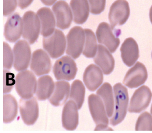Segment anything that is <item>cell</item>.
<instances>
[{"label": "cell", "instance_id": "cell-25", "mask_svg": "<svg viewBox=\"0 0 152 133\" xmlns=\"http://www.w3.org/2000/svg\"><path fill=\"white\" fill-rule=\"evenodd\" d=\"M54 88V84L52 78L45 75L38 78L36 96L39 100H45L52 94Z\"/></svg>", "mask_w": 152, "mask_h": 133}, {"label": "cell", "instance_id": "cell-17", "mask_svg": "<svg viewBox=\"0 0 152 133\" xmlns=\"http://www.w3.org/2000/svg\"><path fill=\"white\" fill-rule=\"evenodd\" d=\"M79 116L77 108L72 100L68 101L64 105L62 114L63 127L68 130L76 129L78 124Z\"/></svg>", "mask_w": 152, "mask_h": 133}, {"label": "cell", "instance_id": "cell-20", "mask_svg": "<svg viewBox=\"0 0 152 133\" xmlns=\"http://www.w3.org/2000/svg\"><path fill=\"white\" fill-rule=\"evenodd\" d=\"M94 60L104 74H109L113 70L115 65L114 58L107 49L103 45H98L97 53Z\"/></svg>", "mask_w": 152, "mask_h": 133}, {"label": "cell", "instance_id": "cell-22", "mask_svg": "<svg viewBox=\"0 0 152 133\" xmlns=\"http://www.w3.org/2000/svg\"><path fill=\"white\" fill-rule=\"evenodd\" d=\"M53 93L49 99L53 105L58 106L63 104L67 99L69 94L70 85L64 81L56 82Z\"/></svg>", "mask_w": 152, "mask_h": 133}, {"label": "cell", "instance_id": "cell-4", "mask_svg": "<svg viewBox=\"0 0 152 133\" xmlns=\"http://www.w3.org/2000/svg\"><path fill=\"white\" fill-rule=\"evenodd\" d=\"M44 49L53 58H57L64 53L66 46V40L63 33L56 29L50 36L43 39Z\"/></svg>", "mask_w": 152, "mask_h": 133}, {"label": "cell", "instance_id": "cell-8", "mask_svg": "<svg viewBox=\"0 0 152 133\" xmlns=\"http://www.w3.org/2000/svg\"><path fill=\"white\" fill-rule=\"evenodd\" d=\"M12 51L15 69L20 72L26 70L29 66L31 55L28 42L23 40L18 41L15 45Z\"/></svg>", "mask_w": 152, "mask_h": 133}, {"label": "cell", "instance_id": "cell-21", "mask_svg": "<svg viewBox=\"0 0 152 133\" xmlns=\"http://www.w3.org/2000/svg\"><path fill=\"white\" fill-rule=\"evenodd\" d=\"M37 15L41 26V34L45 37L51 35L54 31L55 20L53 14L48 7H43L38 10Z\"/></svg>", "mask_w": 152, "mask_h": 133}, {"label": "cell", "instance_id": "cell-34", "mask_svg": "<svg viewBox=\"0 0 152 133\" xmlns=\"http://www.w3.org/2000/svg\"><path fill=\"white\" fill-rule=\"evenodd\" d=\"M32 1V0H18V6L23 9L29 6Z\"/></svg>", "mask_w": 152, "mask_h": 133}, {"label": "cell", "instance_id": "cell-35", "mask_svg": "<svg viewBox=\"0 0 152 133\" xmlns=\"http://www.w3.org/2000/svg\"><path fill=\"white\" fill-rule=\"evenodd\" d=\"M44 3L47 4V5H50V4H52L55 1H42Z\"/></svg>", "mask_w": 152, "mask_h": 133}, {"label": "cell", "instance_id": "cell-2", "mask_svg": "<svg viewBox=\"0 0 152 133\" xmlns=\"http://www.w3.org/2000/svg\"><path fill=\"white\" fill-rule=\"evenodd\" d=\"M115 99V109L113 115L110 119V124L115 126L124 119L127 111L129 97L127 89L120 83L113 87Z\"/></svg>", "mask_w": 152, "mask_h": 133}, {"label": "cell", "instance_id": "cell-32", "mask_svg": "<svg viewBox=\"0 0 152 133\" xmlns=\"http://www.w3.org/2000/svg\"><path fill=\"white\" fill-rule=\"evenodd\" d=\"M91 13L97 14L102 12L105 8V0H89Z\"/></svg>", "mask_w": 152, "mask_h": 133}, {"label": "cell", "instance_id": "cell-24", "mask_svg": "<svg viewBox=\"0 0 152 133\" xmlns=\"http://www.w3.org/2000/svg\"><path fill=\"white\" fill-rule=\"evenodd\" d=\"M70 5L74 21L78 24H82L85 22L89 15V8L88 1L71 0Z\"/></svg>", "mask_w": 152, "mask_h": 133}, {"label": "cell", "instance_id": "cell-23", "mask_svg": "<svg viewBox=\"0 0 152 133\" xmlns=\"http://www.w3.org/2000/svg\"><path fill=\"white\" fill-rule=\"evenodd\" d=\"M18 103L14 97L10 94L3 96V122L9 123L15 118L18 113Z\"/></svg>", "mask_w": 152, "mask_h": 133}, {"label": "cell", "instance_id": "cell-31", "mask_svg": "<svg viewBox=\"0 0 152 133\" xmlns=\"http://www.w3.org/2000/svg\"><path fill=\"white\" fill-rule=\"evenodd\" d=\"M14 75L8 70H3V93L5 94L10 92L15 84Z\"/></svg>", "mask_w": 152, "mask_h": 133}, {"label": "cell", "instance_id": "cell-18", "mask_svg": "<svg viewBox=\"0 0 152 133\" xmlns=\"http://www.w3.org/2000/svg\"><path fill=\"white\" fill-rule=\"evenodd\" d=\"M120 50L123 61L127 66L133 65L139 57L138 45L132 37L128 38L124 40Z\"/></svg>", "mask_w": 152, "mask_h": 133}, {"label": "cell", "instance_id": "cell-29", "mask_svg": "<svg viewBox=\"0 0 152 133\" xmlns=\"http://www.w3.org/2000/svg\"><path fill=\"white\" fill-rule=\"evenodd\" d=\"M152 119L151 115L147 112L141 113L138 117L135 125L136 131H151Z\"/></svg>", "mask_w": 152, "mask_h": 133}, {"label": "cell", "instance_id": "cell-9", "mask_svg": "<svg viewBox=\"0 0 152 133\" xmlns=\"http://www.w3.org/2000/svg\"><path fill=\"white\" fill-rule=\"evenodd\" d=\"M129 4L126 1L119 0L112 4L108 14L111 28L113 30L116 25H121L128 20L130 15Z\"/></svg>", "mask_w": 152, "mask_h": 133}, {"label": "cell", "instance_id": "cell-30", "mask_svg": "<svg viewBox=\"0 0 152 133\" xmlns=\"http://www.w3.org/2000/svg\"><path fill=\"white\" fill-rule=\"evenodd\" d=\"M14 56L9 45L6 42L3 43V67L4 69H10L13 63Z\"/></svg>", "mask_w": 152, "mask_h": 133}, {"label": "cell", "instance_id": "cell-19", "mask_svg": "<svg viewBox=\"0 0 152 133\" xmlns=\"http://www.w3.org/2000/svg\"><path fill=\"white\" fill-rule=\"evenodd\" d=\"M83 79L87 88L90 91H94L102 83L103 76L99 67L94 64H91L85 69Z\"/></svg>", "mask_w": 152, "mask_h": 133}, {"label": "cell", "instance_id": "cell-7", "mask_svg": "<svg viewBox=\"0 0 152 133\" xmlns=\"http://www.w3.org/2000/svg\"><path fill=\"white\" fill-rule=\"evenodd\" d=\"M23 22V37L30 44L37 39L40 29V23L37 15L34 12L28 11L24 14Z\"/></svg>", "mask_w": 152, "mask_h": 133}, {"label": "cell", "instance_id": "cell-5", "mask_svg": "<svg viewBox=\"0 0 152 133\" xmlns=\"http://www.w3.org/2000/svg\"><path fill=\"white\" fill-rule=\"evenodd\" d=\"M67 54L74 59L77 58L83 50L85 39L84 30L82 27L75 26L72 28L66 36Z\"/></svg>", "mask_w": 152, "mask_h": 133}, {"label": "cell", "instance_id": "cell-6", "mask_svg": "<svg viewBox=\"0 0 152 133\" xmlns=\"http://www.w3.org/2000/svg\"><path fill=\"white\" fill-rule=\"evenodd\" d=\"M77 68L74 61L70 57L65 56L57 60L53 68L54 75L57 80L69 81L74 78Z\"/></svg>", "mask_w": 152, "mask_h": 133}, {"label": "cell", "instance_id": "cell-11", "mask_svg": "<svg viewBox=\"0 0 152 133\" xmlns=\"http://www.w3.org/2000/svg\"><path fill=\"white\" fill-rule=\"evenodd\" d=\"M20 114L24 123L31 125L34 124L39 116V106L35 97L24 99L21 98L19 101Z\"/></svg>", "mask_w": 152, "mask_h": 133}, {"label": "cell", "instance_id": "cell-3", "mask_svg": "<svg viewBox=\"0 0 152 133\" xmlns=\"http://www.w3.org/2000/svg\"><path fill=\"white\" fill-rule=\"evenodd\" d=\"M16 91L22 99H27L33 96L37 87L36 77L31 71L25 70L20 71L15 78Z\"/></svg>", "mask_w": 152, "mask_h": 133}, {"label": "cell", "instance_id": "cell-10", "mask_svg": "<svg viewBox=\"0 0 152 133\" xmlns=\"http://www.w3.org/2000/svg\"><path fill=\"white\" fill-rule=\"evenodd\" d=\"M151 97V91L147 86L140 87L135 91L131 99L128 111L139 113L145 110L149 106Z\"/></svg>", "mask_w": 152, "mask_h": 133}, {"label": "cell", "instance_id": "cell-13", "mask_svg": "<svg viewBox=\"0 0 152 133\" xmlns=\"http://www.w3.org/2000/svg\"><path fill=\"white\" fill-rule=\"evenodd\" d=\"M111 30L108 23L102 22L99 24L96 34L98 42L104 45L113 53L119 45L120 40L115 36Z\"/></svg>", "mask_w": 152, "mask_h": 133}, {"label": "cell", "instance_id": "cell-12", "mask_svg": "<svg viewBox=\"0 0 152 133\" xmlns=\"http://www.w3.org/2000/svg\"><path fill=\"white\" fill-rule=\"evenodd\" d=\"M147 77L146 67L142 63L138 61L128 71L123 83L130 88H137L144 83Z\"/></svg>", "mask_w": 152, "mask_h": 133}, {"label": "cell", "instance_id": "cell-16", "mask_svg": "<svg viewBox=\"0 0 152 133\" xmlns=\"http://www.w3.org/2000/svg\"><path fill=\"white\" fill-rule=\"evenodd\" d=\"M52 9L56 18L57 26L61 29L68 28L73 18L68 4L65 1H59L54 4Z\"/></svg>", "mask_w": 152, "mask_h": 133}, {"label": "cell", "instance_id": "cell-28", "mask_svg": "<svg viewBox=\"0 0 152 133\" xmlns=\"http://www.w3.org/2000/svg\"><path fill=\"white\" fill-rule=\"evenodd\" d=\"M85 42L83 54L86 57L93 58L96 55L97 48L96 40L94 33L91 29H85Z\"/></svg>", "mask_w": 152, "mask_h": 133}, {"label": "cell", "instance_id": "cell-14", "mask_svg": "<svg viewBox=\"0 0 152 133\" xmlns=\"http://www.w3.org/2000/svg\"><path fill=\"white\" fill-rule=\"evenodd\" d=\"M30 69L37 76L48 74L51 68L50 58L47 53L41 49L33 53Z\"/></svg>", "mask_w": 152, "mask_h": 133}, {"label": "cell", "instance_id": "cell-15", "mask_svg": "<svg viewBox=\"0 0 152 133\" xmlns=\"http://www.w3.org/2000/svg\"><path fill=\"white\" fill-rule=\"evenodd\" d=\"M22 19L17 13L12 15L8 19L4 26V34L6 39L9 42L16 41L22 34Z\"/></svg>", "mask_w": 152, "mask_h": 133}, {"label": "cell", "instance_id": "cell-33", "mask_svg": "<svg viewBox=\"0 0 152 133\" xmlns=\"http://www.w3.org/2000/svg\"><path fill=\"white\" fill-rule=\"evenodd\" d=\"M17 2L16 0L3 1V15H8L12 13L15 9Z\"/></svg>", "mask_w": 152, "mask_h": 133}, {"label": "cell", "instance_id": "cell-27", "mask_svg": "<svg viewBox=\"0 0 152 133\" xmlns=\"http://www.w3.org/2000/svg\"><path fill=\"white\" fill-rule=\"evenodd\" d=\"M85 92V87L82 81L75 80L71 85L70 98L76 104L80 109L83 103Z\"/></svg>", "mask_w": 152, "mask_h": 133}, {"label": "cell", "instance_id": "cell-1", "mask_svg": "<svg viewBox=\"0 0 152 133\" xmlns=\"http://www.w3.org/2000/svg\"><path fill=\"white\" fill-rule=\"evenodd\" d=\"M89 110L96 124L94 130H113L109 127V119L102 100L98 96L94 94L88 97Z\"/></svg>", "mask_w": 152, "mask_h": 133}, {"label": "cell", "instance_id": "cell-26", "mask_svg": "<svg viewBox=\"0 0 152 133\" xmlns=\"http://www.w3.org/2000/svg\"><path fill=\"white\" fill-rule=\"evenodd\" d=\"M96 94L102 99L105 106L107 114L110 117L113 113L114 101L111 85L105 82L97 90Z\"/></svg>", "mask_w": 152, "mask_h": 133}]
</instances>
